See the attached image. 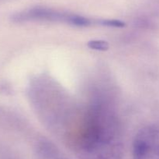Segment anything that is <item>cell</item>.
Segmentation results:
<instances>
[{"label": "cell", "mask_w": 159, "mask_h": 159, "mask_svg": "<svg viewBox=\"0 0 159 159\" xmlns=\"http://www.w3.org/2000/svg\"><path fill=\"white\" fill-rule=\"evenodd\" d=\"M133 159H159V125L147 126L137 133Z\"/></svg>", "instance_id": "1"}, {"label": "cell", "mask_w": 159, "mask_h": 159, "mask_svg": "<svg viewBox=\"0 0 159 159\" xmlns=\"http://www.w3.org/2000/svg\"><path fill=\"white\" fill-rule=\"evenodd\" d=\"M78 15L65 13L46 8H35L18 12L12 16L14 22H25L30 20H47V21L65 22L75 26Z\"/></svg>", "instance_id": "2"}, {"label": "cell", "mask_w": 159, "mask_h": 159, "mask_svg": "<svg viewBox=\"0 0 159 159\" xmlns=\"http://www.w3.org/2000/svg\"><path fill=\"white\" fill-rule=\"evenodd\" d=\"M89 48L96 51H107L109 48V43L103 40H93L87 44Z\"/></svg>", "instance_id": "3"}, {"label": "cell", "mask_w": 159, "mask_h": 159, "mask_svg": "<svg viewBox=\"0 0 159 159\" xmlns=\"http://www.w3.org/2000/svg\"><path fill=\"white\" fill-rule=\"evenodd\" d=\"M99 24L112 27H124L125 26L124 22L116 20H102L99 22Z\"/></svg>", "instance_id": "4"}]
</instances>
